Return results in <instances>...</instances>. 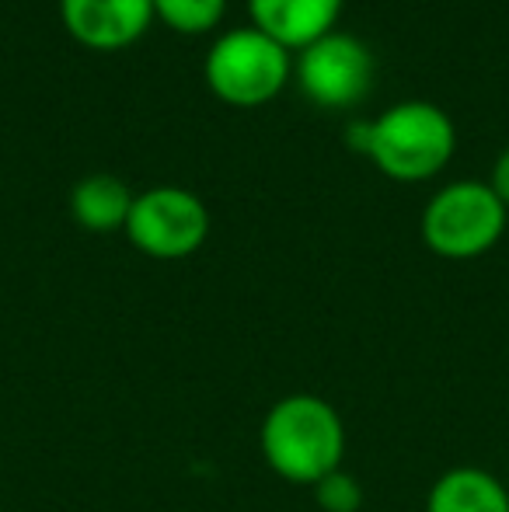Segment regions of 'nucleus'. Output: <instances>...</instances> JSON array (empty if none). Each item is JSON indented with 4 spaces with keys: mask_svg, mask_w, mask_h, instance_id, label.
Masks as SVG:
<instances>
[{
    "mask_svg": "<svg viewBox=\"0 0 509 512\" xmlns=\"http://www.w3.org/2000/svg\"><path fill=\"white\" fill-rule=\"evenodd\" d=\"M258 446L276 478L314 488L346 457V422L318 394H286L265 411Z\"/></svg>",
    "mask_w": 509,
    "mask_h": 512,
    "instance_id": "f257e3e1",
    "label": "nucleus"
},
{
    "mask_svg": "<svg viewBox=\"0 0 509 512\" xmlns=\"http://www.w3.org/2000/svg\"><path fill=\"white\" fill-rule=\"evenodd\" d=\"M349 143L394 182H426L440 175L457 150L454 119L440 105L408 98L370 122L349 126Z\"/></svg>",
    "mask_w": 509,
    "mask_h": 512,
    "instance_id": "f03ea898",
    "label": "nucleus"
},
{
    "mask_svg": "<svg viewBox=\"0 0 509 512\" xmlns=\"http://www.w3.org/2000/svg\"><path fill=\"white\" fill-rule=\"evenodd\" d=\"M293 74L290 49L279 46L262 28H231L203 60V77L220 102L234 108H258L279 95Z\"/></svg>",
    "mask_w": 509,
    "mask_h": 512,
    "instance_id": "7ed1b4c3",
    "label": "nucleus"
},
{
    "mask_svg": "<svg viewBox=\"0 0 509 512\" xmlns=\"http://www.w3.org/2000/svg\"><path fill=\"white\" fill-rule=\"evenodd\" d=\"M509 209L489 189V182H450L422 209V241L433 255L468 262L499 244L506 234Z\"/></svg>",
    "mask_w": 509,
    "mask_h": 512,
    "instance_id": "20e7f679",
    "label": "nucleus"
},
{
    "mask_svg": "<svg viewBox=\"0 0 509 512\" xmlns=\"http://www.w3.org/2000/svg\"><path fill=\"white\" fill-rule=\"evenodd\" d=\"M126 237L136 251L157 262L196 255L210 237V209L182 185H154L133 199Z\"/></svg>",
    "mask_w": 509,
    "mask_h": 512,
    "instance_id": "39448f33",
    "label": "nucleus"
},
{
    "mask_svg": "<svg viewBox=\"0 0 509 512\" xmlns=\"http://www.w3.org/2000/svg\"><path fill=\"white\" fill-rule=\"evenodd\" d=\"M297 84L314 105L349 108L360 105L374 88L377 63L363 39L349 32H328L300 49Z\"/></svg>",
    "mask_w": 509,
    "mask_h": 512,
    "instance_id": "423d86ee",
    "label": "nucleus"
},
{
    "mask_svg": "<svg viewBox=\"0 0 509 512\" xmlns=\"http://www.w3.org/2000/svg\"><path fill=\"white\" fill-rule=\"evenodd\" d=\"M70 39L95 53H119L143 39L154 21V0H60Z\"/></svg>",
    "mask_w": 509,
    "mask_h": 512,
    "instance_id": "0eeeda50",
    "label": "nucleus"
},
{
    "mask_svg": "<svg viewBox=\"0 0 509 512\" xmlns=\"http://www.w3.org/2000/svg\"><path fill=\"white\" fill-rule=\"evenodd\" d=\"M252 25L286 49H304L335 32L342 0H248Z\"/></svg>",
    "mask_w": 509,
    "mask_h": 512,
    "instance_id": "6e6552de",
    "label": "nucleus"
},
{
    "mask_svg": "<svg viewBox=\"0 0 509 512\" xmlns=\"http://www.w3.org/2000/svg\"><path fill=\"white\" fill-rule=\"evenodd\" d=\"M426 512H509V492L482 467H450L429 488Z\"/></svg>",
    "mask_w": 509,
    "mask_h": 512,
    "instance_id": "1a4fd4ad",
    "label": "nucleus"
},
{
    "mask_svg": "<svg viewBox=\"0 0 509 512\" xmlns=\"http://www.w3.org/2000/svg\"><path fill=\"white\" fill-rule=\"evenodd\" d=\"M133 192L123 178L116 175H88L74 185L70 192V216L77 227L91 230V234H112V230H126L129 209H133Z\"/></svg>",
    "mask_w": 509,
    "mask_h": 512,
    "instance_id": "9d476101",
    "label": "nucleus"
},
{
    "mask_svg": "<svg viewBox=\"0 0 509 512\" xmlns=\"http://www.w3.org/2000/svg\"><path fill=\"white\" fill-rule=\"evenodd\" d=\"M227 0H154V18L178 35H206L224 21Z\"/></svg>",
    "mask_w": 509,
    "mask_h": 512,
    "instance_id": "9b49d317",
    "label": "nucleus"
},
{
    "mask_svg": "<svg viewBox=\"0 0 509 512\" xmlns=\"http://www.w3.org/2000/svg\"><path fill=\"white\" fill-rule=\"evenodd\" d=\"M363 499H367V492H363L360 478L342 471V467L325 474V478L314 485V502L321 506V512H360Z\"/></svg>",
    "mask_w": 509,
    "mask_h": 512,
    "instance_id": "f8f14e48",
    "label": "nucleus"
},
{
    "mask_svg": "<svg viewBox=\"0 0 509 512\" xmlns=\"http://www.w3.org/2000/svg\"><path fill=\"white\" fill-rule=\"evenodd\" d=\"M489 189L499 196V203L509 209V147L503 154L496 157V164H492V178H489Z\"/></svg>",
    "mask_w": 509,
    "mask_h": 512,
    "instance_id": "ddd939ff",
    "label": "nucleus"
}]
</instances>
